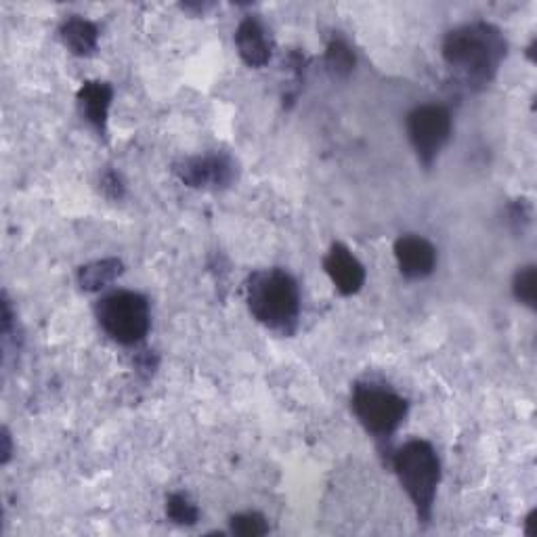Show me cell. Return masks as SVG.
<instances>
[{"label": "cell", "mask_w": 537, "mask_h": 537, "mask_svg": "<svg viewBox=\"0 0 537 537\" xmlns=\"http://www.w3.org/2000/svg\"><path fill=\"white\" fill-rule=\"evenodd\" d=\"M355 66H357V57L349 42L345 38L334 36L326 47V68L332 74V78H338V80L349 78Z\"/></svg>", "instance_id": "cell-14"}, {"label": "cell", "mask_w": 537, "mask_h": 537, "mask_svg": "<svg viewBox=\"0 0 537 537\" xmlns=\"http://www.w3.org/2000/svg\"><path fill=\"white\" fill-rule=\"evenodd\" d=\"M231 533L240 537H259V535L269 533V525L263 514L244 512V514H235V517L231 519Z\"/></svg>", "instance_id": "cell-17"}, {"label": "cell", "mask_w": 537, "mask_h": 537, "mask_svg": "<svg viewBox=\"0 0 537 537\" xmlns=\"http://www.w3.org/2000/svg\"><path fill=\"white\" fill-rule=\"evenodd\" d=\"M97 319L105 334L124 347L139 345L152 328L147 298L131 290H118L103 296L97 305Z\"/></svg>", "instance_id": "cell-4"}, {"label": "cell", "mask_w": 537, "mask_h": 537, "mask_svg": "<svg viewBox=\"0 0 537 537\" xmlns=\"http://www.w3.org/2000/svg\"><path fill=\"white\" fill-rule=\"evenodd\" d=\"M235 47L248 68H265L271 59V40L259 17H244L235 30Z\"/></svg>", "instance_id": "cell-10"}, {"label": "cell", "mask_w": 537, "mask_h": 537, "mask_svg": "<svg viewBox=\"0 0 537 537\" xmlns=\"http://www.w3.org/2000/svg\"><path fill=\"white\" fill-rule=\"evenodd\" d=\"M531 217L533 208L527 200H514L506 210V223L517 235H523L527 231V227L531 225Z\"/></svg>", "instance_id": "cell-19"}, {"label": "cell", "mask_w": 537, "mask_h": 537, "mask_svg": "<svg viewBox=\"0 0 537 537\" xmlns=\"http://www.w3.org/2000/svg\"><path fill=\"white\" fill-rule=\"evenodd\" d=\"M166 517L175 525L191 527L200 521V510L189 500L187 493H173L166 500Z\"/></svg>", "instance_id": "cell-15"}, {"label": "cell", "mask_w": 537, "mask_h": 537, "mask_svg": "<svg viewBox=\"0 0 537 537\" xmlns=\"http://www.w3.org/2000/svg\"><path fill=\"white\" fill-rule=\"evenodd\" d=\"M324 269L332 279L334 288L342 296L357 294L365 284V267L345 244H334L328 250L324 259Z\"/></svg>", "instance_id": "cell-9"}, {"label": "cell", "mask_w": 537, "mask_h": 537, "mask_svg": "<svg viewBox=\"0 0 537 537\" xmlns=\"http://www.w3.org/2000/svg\"><path fill=\"white\" fill-rule=\"evenodd\" d=\"M101 191H103V196L107 200H112V202H120L124 198V193H126V185L120 177V173H116L114 168H107L105 173L101 175Z\"/></svg>", "instance_id": "cell-20"}, {"label": "cell", "mask_w": 537, "mask_h": 537, "mask_svg": "<svg viewBox=\"0 0 537 537\" xmlns=\"http://www.w3.org/2000/svg\"><path fill=\"white\" fill-rule=\"evenodd\" d=\"M112 99H114V89L101 80L84 82L82 89L78 91L80 114L95 128L99 137H105L107 133V118H110Z\"/></svg>", "instance_id": "cell-11"}, {"label": "cell", "mask_w": 537, "mask_h": 537, "mask_svg": "<svg viewBox=\"0 0 537 537\" xmlns=\"http://www.w3.org/2000/svg\"><path fill=\"white\" fill-rule=\"evenodd\" d=\"M124 265L120 259H101L78 269V286L84 292H99L122 275Z\"/></svg>", "instance_id": "cell-13"}, {"label": "cell", "mask_w": 537, "mask_h": 537, "mask_svg": "<svg viewBox=\"0 0 537 537\" xmlns=\"http://www.w3.org/2000/svg\"><path fill=\"white\" fill-rule=\"evenodd\" d=\"M137 368H139V372L141 374H154L156 372V368H158V357L152 353V355H149V351H145V353H141L139 357H137Z\"/></svg>", "instance_id": "cell-21"}, {"label": "cell", "mask_w": 537, "mask_h": 537, "mask_svg": "<svg viewBox=\"0 0 537 537\" xmlns=\"http://www.w3.org/2000/svg\"><path fill=\"white\" fill-rule=\"evenodd\" d=\"M405 128L418 160L426 168H431L439 158L441 149L449 143L454 124H451V114L447 107L426 103L410 112L405 120Z\"/></svg>", "instance_id": "cell-6"}, {"label": "cell", "mask_w": 537, "mask_h": 537, "mask_svg": "<svg viewBox=\"0 0 537 537\" xmlns=\"http://www.w3.org/2000/svg\"><path fill=\"white\" fill-rule=\"evenodd\" d=\"M0 441H3V451H0L3 456H0V462L9 464V460L13 456V443H11V435H9L7 428H3V435H0Z\"/></svg>", "instance_id": "cell-22"}, {"label": "cell", "mask_w": 537, "mask_h": 537, "mask_svg": "<svg viewBox=\"0 0 537 537\" xmlns=\"http://www.w3.org/2000/svg\"><path fill=\"white\" fill-rule=\"evenodd\" d=\"M512 294L519 300L521 305L535 309V296H537V286H535V267L527 265L519 269L512 277Z\"/></svg>", "instance_id": "cell-16"}, {"label": "cell", "mask_w": 537, "mask_h": 537, "mask_svg": "<svg viewBox=\"0 0 537 537\" xmlns=\"http://www.w3.org/2000/svg\"><path fill=\"white\" fill-rule=\"evenodd\" d=\"M393 468L407 498L416 508L418 519L424 523L431 521L441 481V462L435 447L422 439L407 441L393 456Z\"/></svg>", "instance_id": "cell-3"}, {"label": "cell", "mask_w": 537, "mask_h": 537, "mask_svg": "<svg viewBox=\"0 0 537 537\" xmlns=\"http://www.w3.org/2000/svg\"><path fill=\"white\" fill-rule=\"evenodd\" d=\"M173 173L191 189H227L238 177V164L231 156L217 152L183 158L173 164Z\"/></svg>", "instance_id": "cell-7"}, {"label": "cell", "mask_w": 537, "mask_h": 537, "mask_svg": "<svg viewBox=\"0 0 537 537\" xmlns=\"http://www.w3.org/2000/svg\"><path fill=\"white\" fill-rule=\"evenodd\" d=\"M395 259L407 279H424L437 267V250L420 235H401L395 242Z\"/></svg>", "instance_id": "cell-8"}, {"label": "cell", "mask_w": 537, "mask_h": 537, "mask_svg": "<svg viewBox=\"0 0 537 537\" xmlns=\"http://www.w3.org/2000/svg\"><path fill=\"white\" fill-rule=\"evenodd\" d=\"M506 38L500 28L487 21H470L458 26L443 38V59L456 70L468 87H485L498 76L506 59Z\"/></svg>", "instance_id": "cell-1"}, {"label": "cell", "mask_w": 537, "mask_h": 537, "mask_svg": "<svg viewBox=\"0 0 537 537\" xmlns=\"http://www.w3.org/2000/svg\"><path fill=\"white\" fill-rule=\"evenodd\" d=\"M61 42L78 57H91L99 45V30L93 21L80 15H70L59 28Z\"/></svg>", "instance_id": "cell-12"}, {"label": "cell", "mask_w": 537, "mask_h": 537, "mask_svg": "<svg viewBox=\"0 0 537 537\" xmlns=\"http://www.w3.org/2000/svg\"><path fill=\"white\" fill-rule=\"evenodd\" d=\"M305 55L303 53H298V51H292L286 59V70L292 74L290 78V87L286 89L284 93V103L288 101V105H292L300 93V89H303V82H305Z\"/></svg>", "instance_id": "cell-18"}, {"label": "cell", "mask_w": 537, "mask_h": 537, "mask_svg": "<svg viewBox=\"0 0 537 537\" xmlns=\"http://www.w3.org/2000/svg\"><path fill=\"white\" fill-rule=\"evenodd\" d=\"M351 405L361 426L378 439L391 437L407 416V401L401 395L372 382L355 386Z\"/></svg>", "instance_id": "cell-5"}, {"label": "cell", "mask_w": 537, "mask_h": 537, "mask_svg": "<svg viewBox=\"0 0 537 537\" xmlns=\"http://www.w3.org/2000/svg\"><path fill=\"white\" fill-rule=\"evenodd\" d=\"M525 535L535 537L537 535V510H531L525 519Z\"/></svg>", "instance_id": "cell-23"}, {"label": "cell", "mask_w": 537, "mask_h": 537, "mask_svg": "<svg viewBox=\"0 0 537 537\" xmlns=\"http://www.w3.org/2000/svg\"><path fill=\"white\" fill-rule=\"evenodd\" d=\"M246 303L252 317L265 328L284 336L296 332L300 317V288L288 271H254L246 282Z\"/></svg>", "instance_id": "cell-2"}]
</instances>
